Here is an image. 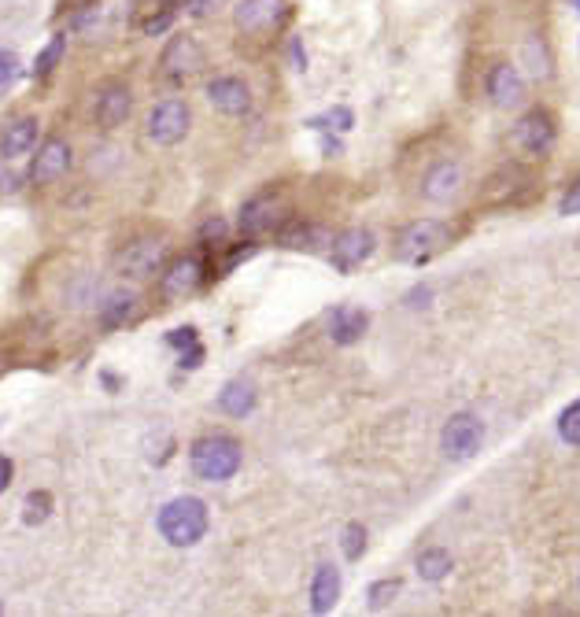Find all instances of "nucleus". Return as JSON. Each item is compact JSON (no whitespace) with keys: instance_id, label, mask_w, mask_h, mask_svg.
I'll use <instances>...</instances> for the list:
<instances>
[{"instance_id":"a211bd4d","label":"nucleus","mask_w":580,"mask_h":617,"mask_svg":"<svg viewBox=\"0 0 580 617\" xmlns=\"http://www.w3.org/2000/svg\"><path fill=\"white\" fill-rule=\"evenodd\" d=\"M329 230L326 226H315V222H289L281 226V248H292V252H322L329 248Z\"/></svg>"},{"instance_id":"4be33fe9","label":"nucleus","mask_w":580,"mask_h":617,"mask_svg":"<svg viewBox=\"0 0 580 617\" xmlns=\"http://www.w3.org/2000/svg\"><path fill=\"white\" fill-rule=\"evenodd\" d=\"M218 407H222L226 414H233V418H244V414L255 407V385L252 381H244V377H237V381H230V385H222Z\"/></svg>"},{"instance_id":"b1692460","label":"nucleus","mask_w":580,"mask_h":617,"mask_svg":"<svg viewBox=\"0 0 580 617\" xmlns=\"http://www.w3.org/2000/svg\"><path fill=\"white\" fill-rule=\"evenodd\" d=\"M558 436L569 448H580V400H573L566 411L558 414Z\"/></svg>"},{"instance_id":"2eb2a0df","label":"nucleus","mask_w":580,"mask_h":617,"mask_svg":"<svg viewBox=\"0 0 580 617\" xmlns=\"http://www.w3.org/2000/svg\"><path fill=\"white\" fill-rule=\"evenodd\" d=\"M200 278H204V263H200L196 255H182V259H174L167 267V274H163V296H167V300H182V296L196 292Z\"/></svg>"},{"instance_id":"7c9ffc66","label":"nucleus","mask_w":580,"mask_h":617,"mask_svg":"<svg viewBox=\"0 0 580 617\" xmlns=\"http://www.w3.org/2000/svg\"><path fill=\"white\" fill-rule=\"evenodd\" d=\"M49 507H52V499L45 496V492H34V496L26 499V521L37 525L41 518H49Z\"/></svg>"},{"instance_id":"6ab92c4d","label":"nucleus","mask_w":580,"mask_h":617,"mask_svg":"<svg viewBox=\"0 0 580 617\" xmlns=\"http://www.w3.org/2000/svg\"><path fill=\"white\" fill-rule=\"evenodd\" d=\"M340 599V569L337 566H318L315 581H311V614H329Z\"/></svg>"},{"instance_id":"9b49d317","label":"nucleus","mask_w":580,"mask_h":617,"mask_svg":"<svg viewBox=\"0 0 580 617\" xmlns=\"http://www.w3.org/2000/svg\"><path fill=\"white\" fill-rule=\"evenodd\" d=\"M484 89H488V100H492L496 108L510 111V108H518L521 97H525V78H521V71L514 63H496V67L488 71Z\"/></svg>"},{"instance_id":"423d86ee","label":"nucleus","mask_w":580,"mask_h":617,"mask_svg":"<svg viewBox=\"0 0 580 617\" xmlns=\"http://www.w3.org/2000/svg\"><path fill=\"white\" fill-rule=\"evenodd\" d=\"M555 137H558L555 115L544 108L525 111V115L514 122V145H518L521 152H529V156H547L551 145H555Z\"/></svg>"},{"instance_id":"f3484780","label":"nucleus","mask_w":580,"mask_h":617,"mask_svg":"<svg viewBox=\"0 0 580 617\" xmlns=\"http://www.w3.org/2000/svg\"><path fill=\"white\" fill-rule=\"evenodd\" d=\"M462 189V167L459 163H451V159H444V163H436L429 174H425V200H433V204H448V200H455Z\"/></svg>"},{"instance_id":"1a4fd4ad","label":"nucleus","mask_w":580,"mask_h":617,"mask_svg":"<svg viewBox=\"0 0 580 617\" xmlns=\"http://www.w3.org/2000/svg\"><path fill=\"white\" fill-rule=\"evenodd\" d=\"M167 259V244L159 237H145V241H133L119 252V270L130 274V278H148V274H159Z\"/></svg>"},{"instance_id":"393cba45","label":"nucleus","mask_w":580,"mask_h":617,"mask_svg":"<svg viewBox=\"0 0 580 617\" xmlns=\"http://www.w3.org/2000/svg\"><path fill=\"white\" fill-rule=\"evenodd\" d=\"M403 592V581L399 577H385V581H374L370 584V592H366V606L370 610H381V606H388L396 595Z\"/></svg>"},{"instance_id":"a878e982","label":"nucleus","mask_w":580,"mask_h":617,"mask_svg":"<svg viewBox=\"0 0 580 617\" xmlns=\"http://www.w3.org/2000/svg\"><path fill=\"white\" fill-rule=\"evenodd\" d=\"M340 551H344V558H363L366 555V525H359V521H351V525H344V533H340Z\"/></svg>"},{"instance_id":"f8f14e48","label":"nucleus","mask_w":580,"mask_h":617,"mask_svg":"<svg viewBox=\"0 0 580 617\" xmlns=\"http://www.w3.org/2000/svg\"><path fill=\"white\" fill-rule=\"evenodd\" d=\"M67 170H71V145H67L63 137H49L45 145L37 148L34 167H30V182L49 185V182H56L60 174H67Z\"/></svg>"},{"instance_id":"7ed1b4c3","label":"nucleus","mask_w":580,"mask_h":617,"mask_svg":"<svg viewBox=\"0 0 580 617\" xmlns=\"http://www.w3.org/2000/svg\"><path fill=\"white\" fill-rule=\"evenodd\" d=\"M448 241H451L448 222H440V218H418V222H411L396 237V255L407 267H422L436 252H444Z\"/></svg>"},{"instance_id":"c756f323","label":"nucleus","mask_w":580,"mask_h":617,"mask_svg":"<svg viewBox=\"0 0 580 617\" xmlns=\"http://www.w3.org/2000/svg\"><path fill=\"white\" fill-rule=\"evenodd\" d=\"M15 74H19V56H15V52H8V49H0V97L12 89Z\"/></svg>"},{"instance_id":"f257e3e1","label":"nucleus","mask_w":580,"mask_h":617,"mask_svg":"<svg viewBox=\"0 0 580 617\" xmlns=\"http://www.w3.org/2000/svg\"><path fill=\"white\" fill-rule=\"evenodd\" d=\"M207 525H211L207 503L196 496L170 499V503L159 507V518H156L159 536H163L170 547H196L207 536Z\"/></svg>"},{"instance_id":"39448f33","label":"nucleus","mask_w":580,"mask_h":617,"mask_svg":"<svg viewBox=\"0 0 580 617\" xmlns=\"http://www.w3.org/2000/svg\"><path fill=\"white\" fill-rule=\"evenodd\" d=\"M289 218V200L281 193H259L241 207V233L244 237H263L270 230H281Z\"/></svg>"},{"instance_id":"72a5a7b5","label":"nucleus","mask_w":580,"mask_h":617,"mask_svg":"<svg viewBox=\"0 0 580 617\" xmlns=\"http://www.w3.org/2000/svg\"><path fill=\"white\" fill-rule=\"evenodd\" d=\"M170 23H174V8H170V4H163V12H159L156 19H148V23H145V34H163Z\"/></svg>"},{"instance_id":"bb28decb","label":"nucleus","mask_w":580,"mask_h":617,"mask_svg":"<svg viewBox=\"0 0 580 617\" xmlns=\"http://www.w3.org/2000/svg\"><path fill=\"white\" fill-rule=\"evenodd\" d=\"M307 126H315V130H337V134H348L351 126H355V111L351 108H333L329 115H322V119H311Z\"/></svg>"},{"instance_id":"aec40b11","label":"nucleus","mask_w":580,"mask_h":617,"mask_svg":"<svg viewBox=\"0 0 580 617\" xmlns=\"http://www.w3.org/2000/svg\"><path fill=\"white\" fill-rule=\"evenodd\" d=\"M37 141V122L34 119H15L4 134H0V156L4 159H19L26 156Z\"/></svg>"},{"instance_id":"2f4dec72","label":"nucleus","mask_w":580,"mask_h":617,"mask_svg":"<svg viewBox=\"0 0 580 617\" xmlns=\"http://www.w3.org/2000/svg\"><path fill=\"white\" fill-rule=\"evenodd\" d=\"M167 344L174 351H189L193 344H200V337H196L193 326H182V329H174V333H167Z\"/></svg>"},{"instance_id":"dca6fc26","label":"nucleus","mask_w":580,"mask_h":617,"mask_svg":"<svg viewBox=\"0 0 580 617\" xmlns=\"http://www.w3.org/2000/svg\"><path fill=\"white\" fill-rule=\"evenodd\" d=\"M196 71H200V49H196L193 37L178 34L167 45V52H163V74L170 82H182V78H189Z\"/></svg>"},{"instance_id":"c9c22d12","label":"nucleus","mask_w":580,"mask_h":617,"mask_svg":"<svg viewBox=\"0 0 580 617\" xmlns=\"http://www.w3.org/2000/svg\"><path fill=\"white\" fill-rule=\"evenodd\" d=\"M200 363H204V348H200V344H193L189 351H182V370H196Z\"/></svg>"},{"instance_id":"5701e85b","label":"nucleus","mask_w":580,"mask_h":617,"mask_svg":"<svg viewBox=\"0 0 580 617\" xmlns=\"http://www.w3.org/2000/svg\"><path fill=\"white\" fill-rule=\"evenodd\" d=\"M414 569H418L422 581H444L455 569V558H451L448 547H425L422 555L414 558Z\"/></svg>"},{"instance_id":"f03ea898","label":"nucleus","mask_w":580,"mask_h":617,"mask_svg":"<svg viewBox=\"0 0 580 617\" xmlns=\"http://www.w3.org/2000/svg\"><path fill=\"white\" fill-rule=\"evenodd\" d=\"M241 462H244V451L233 436L211 433V436H200L193 444V470L200 481H211V484L230 481L233 473L241 470Z\"/></svg>"},{"instance_id":"58836bf2","label":"nucleus","mask_w":580,"mask_h":617,"mask_svg":"<svg viewBox=\"0 0 580 617\" xmlns=\"http://www.w3.org/2000/svg\"><path fill=\"white\" fill-rule=\"evenodd\" d=\"M577 12H580V0H577Z\"/></svg>"},{"instance_id":"4c0bfd02","label":"nucleus","mask_w":580,"mask_h":617,"mask_svg":"<svg viewBox=\"0 0 580 617\" xmlns=\"http://www.w3.org/2000/svg\"><path fill=\"white\" fill-rule=\"evenodd\" d=\"M8 484H12V462L0 455V492H4Z\"/></svg>"},{"instance_id":"6e6552de","label":"nucleus","mask_w":580,"mask_h":617,"mask_svg":"<svg viewBox=\"0 0 580 617\" xmlns=\"http://www.w3.org/2000/svg\"><path fill=\"white\" fill-rule=\"evenodd\" d=\"M377 248V237L374 230H366V226H355V230H344L337 241L329 244V259H333V267L340 274H348V270L363 267L366 259L374 255Z\"/></svg>"},{"instance_id":"f704fd0d","label":"nucleus","mask_w":580,"mask_h":617,"mask_svg":"<svg viewBox=\"0 0 580 617\" xmlns=\"http://www.w3.org/2000/svg\"><path fill=\"white\" fill-rule=\"evenodd\" d=\"M226 0H185V8H189V15H196V19H204V15L218 12Z\"/></svg>"},{"instance_id":"0eeeda50","label":"nucleus","mask_w":580,"mask_h":617,"mask_svg":"<svg viewBox=\"0 0 580 617\" xmlns=\"http://www.w3.org/2000/svg\"><path fill=\"white\" fill-rule=\"evenodd\" d=\"M189 126H193V115L185 108L182 100H159L152 115H148V137L156 141V145H178L185 134H189Z\"/></svg>"},{"instance_id":"4468645a","label":"nucleus","mask_w":580,"mask_h":617,"mask_svg":"<svg viewBox=\"0 0 580 617\" xmlns=\"http://www.w3.org/2000/svg\"><path fill=\"white\" fill-rule=\"evenodd\" d=\"M329 337H333V344H359L363 340V333L370 329V315H366L363 307H351V303H344V307H333L329 311Z\"/></svg>"},{"instance_id":"c85d7f7f","label":"nucleus","mask_w":580,"mask_h":617,"mask_svg":"<svg viewBox=\"0 0 580 617\" xmlns=\"http://www.w3.org/2000/svg\"><path fill=\"white\" fill-rule=\"evenodd\" d=\"M63 49H67V37H60V34H56V37H52V45H49V49H45V52H41V56H37V67H34V71H37V74H49L52 67L60 63Z\"/></svg>"},{"instance_id":"cd10ccee","label":"nucleus","mask_w":580,"mask_h":617,"mask_svg":"<svg viewBox=\"0 0 580 617\" xmlns=\"http://www.w3.org/2000/svg\"><path fill=\"white\" fill-rule=\"evenodd\" d=\"M137 311V296L133 292H115L108 303V311H104V322L108 326H119V322H126V318Z\"/></svg>"},{"instance_id":"412c9836","label":"nucleus","mask_w":580,"mask_h":617,"mask_svg":"<svg viewBox=\"0 0 580 617\" xmlns=\"http://www.w3.org/2000/svg\"><path fill=\"white\" fill-rule=\"evenodd\" d=\"M126 115H130V89H126V85H108L97 100V122L111 130V126H119Z\"/></svg>"},{"instance_id":"ddd939ff","label":"nucleus","mask_w":580,"mask_h":617,"mask_svg":"<svg viewBox=\"0 0 580 617\" xmlns=\"http://www.w3.org/2000/svg\"><path fill=\"white\" fill-rule=\"evenodd\" d=\"M207 100H211L222 115H244V111L252 108V89H248L241 78L222 74L215 82H207Z\"/></svg>"},{"instance_id":"20e7f679","label":"nucleus","mask_w":580,"mask_h":617,"mask_svg":"<svg viewBox=\"0 0 580 617\" xmlns=\"http://www.w3.org/2000/svg\"><path fill=\"white\" fill-rule=\"evenodd\" d=\"M481 444H484V422L470 411L451 414L448 425H444V433H440V451H444L451 462L473 459V455L481 451Z\"/></svg>"},{"instance_id":"473e14b6","label":"nucleus","mask_w":580,"mask_h":617,"mask_svg":"<svg viewBox=\"0 0 580 617\" xmlns=\"http://www.w3.org/2000/svg\"><path fill=\"white\" fill-rule=\"evenodd\" d=\"M558 211H562V215H580V178H577L573 185H569V193L562 196Z\"/></svg>"},{"instance_id":"9d476101","label":"nucleus","mask_w":580,"mask_h":617,"mask_svg":"<svg viewBox=\"0 0 580 617\" xmlns=\"http://www.w3.org/2000/svg\"><path fill=\"white\" fill-rule=\"evenodd\" d=\"M285 12H289L285 0H241L233 19H237V30H244V34H266L285 19Z\"/></svg>"},{"instance_id":"e433bc0d","label":"nucleus","mask_w":580,"mask_h":617,"mask_svg":"<svg viewBox=\"0 0 580 617\" xmlns=\"http://www.w3.org/2000/svg\"><path fill=\"white\" fill-rule=\"evenodd\" d=\"M226 233H230V226H226L222 218H215V222H207L204 226V237H226Z\"/></svg>"}]
</instances>
